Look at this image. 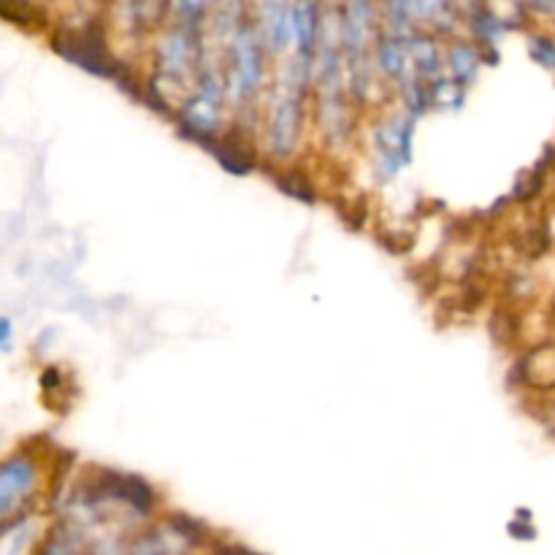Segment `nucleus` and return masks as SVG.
<instances>
[{
	"mask_svg": "<svg viewBox=\"0 0 555 555\" xmlns=\"http://www.w3.org/2000/svg\"><path fill=\"white\" fill-rule=\"evenodd\" d=\"M496 282L499 298L518 304L524 309L540 298V280L529 269H507L502 271V276H496Z\"/></svg>",
	"mask_w": 555,
	"mask_h": 555,
	"instance_id": "nucleus-8",
	"label": "nucleus"
},
{
	"mask_svg": "<svg viewBox=\"0 0 555 555\" xmlns=\"http://www.w3.org/2000/svg\"><path fill=\"white\" fill-rule=\"evenodd\" d=\"M412 119L406 114L401 117H390L374 130V157H377V168H383L388 177H393L412 155Z\"/></svg>",
	"mask_w": 555,
	"mask_h": 555,
	"instance_id": "nucleus-4",
	"label": "nucleus"
},
{
	"mask_svg": "<svg viewBox=\"0 0 555 555\" xmlns=\"http://www.w3.org/2000/svg\"><path fill=\"white\" fill-rule=\"evenodd\" d=\"M509 534H513L515 540H520V542L534 540L537 526H534V520H531V513H526V509L515 513V520L509 524Z\"/></svg>",
	"mask_w": 555,
	"mask_h": 555,
	"instance_id": "nucleus-15",
	"label": "nucleus"
},
{
	"mask_svg": "<svg viewBox=\"0 0 555 555\" xmlns=\"http://www.w3.org/2000/svg\"><path fill=\"white\" fill-rule=\"evenodd\" d=\"M537 168H540L542 173H547V177H553V173H555V144L547 146L545 155L537 160Z\"/></svg>",
	"mask_w": 555,
	"mask_h": 555,
	"instance_id": "nucleus-16",
	"label": "nucleus"
},
{
	"mask_svg": "<svg viewBox=\"0 0 555 555\" xmlns=\"http://www.w3.org/2000/svg\"><path fill=\"white\" fill-rule=\"evenodd\" d=\"M480 52L482 49L477 43L469 41H453L444 52V65L450 70V79L461 81V85H469L477 76V68H480Z\"/></svg>",
	"mask_w": 555,
	"mask_h": 555,
	"instance_id": "nucleus-9",
	"label": "nucleus"
},
{
	"mask_svg": "<svg viewBox=\"0 0 555 555\" xmlns=\"http://www.w3.org/2000/svg\"><path fill=\"white\" fill-rule=\"evenodd\" d=\"M211 152H215L217 160H220L231 173H249L258 166V155H255L253 146L242 139L238 130L222 133L220 139L211 144Z\"/></svg>",
	"mask_w": 555,
	"mask_h": 555,
	"instance_id": "nucleus-7",
	"label": "nucleus"
},
{
	"mask_svg": "<svg viewBox=\"0 0 555 555\" xmlns=\"http://www.w3.org/2000/svg\"><path fill=\"white\" fill-rule=\"evenodd\" d=\"M524 393H555V339H542L526 347L513 366Z\"/></svg>",
	"mask_w": 555,
	"mask_h": 555,
	"instance_id": "nucleus-3",
	"label": "nucleus"
},
{
	"mask_svg": "<svg viewBox=\"0 0 555 555\" xmlns=\"http://www.w3.org/2000/svg\"><path fill=\"white\" fill-rule=\"evenodd\" d=\"M526 309L513 301L496 298V304L488 312V336L499 350H518L524 341Z\"/></svg>",
	"mask_w": 555,
	"mask_h": 555,
	"instance_id": "nucleus-6",
	"label": "nucleus"
},
{
	"mask_svg": "<svg viewBox=\"0 0 555 555\" xmlns=\"http://www.w3.org/2000/svg\"><path fill=\"white\" fill-rule=\"evenodd\" d=\"M0 20L16 22V25H30L36 16H33V3L30 0H0Z\"/></svg>",
	"mask_w": 555,
	"mask_h": 555,
	"instance_id": "nucleus-14",
	"label": "nucleus"
},
{
	"mask_svg": "<svg viewBox=\"0 0 555 555\" xmlns=\"http://www.w3.org/2000/svg\"><path fill=\"white\" fill-rule=\"evenodd\" d=\"M11 336H14V325L9 318H0V352L11 347Z\"/></svg>",
	"mask_w": 555,
	"mask_h": 555,
	"instance_id": "nucleus-17",
	"label": "nucleus"
},
{
	"mask_svg": "<svg viewBox=\"0 0 555 555\" xmlns=\"http://www.w3.org/2000/svg\"><path fill=\"white\" fill-rule=\"evenodd\" d=\"M547 173H542L540 168H531V171H526L524 177L518 179V184H515V193H513V201H518L520 206H531L537 204V201L542 198V193H545L547 188Z\"/></svg>",
	"mask_w": 555,
	"mask_h": 555,
	"instance_id": "nucleus-11",
	"label": "nucleus"
},
{
	"mask_svg": "<svg viewBox=\"0 0 555 555\" xmlns=\"http://www.w3.org/2000/svg\"><path fill=\"white\" fill-rule=\"evenodd\" d=\"M507 244L524 263H540L553 249V228L547 215H526L507 233Z\"/></svg>",
	"mask_w": 555,
	"mask_h": 555,
	"instance_id": "nucleus-5",
	"label": "nucleus"
},
{
	"mask_svg": "<svg viewBox=\"0 0 555 555\" xmlns=\"http://www.w3.org/2000/svg\"><path fill=\"white\" fill-rule=\"evenodd\" d=\"M41 488V464L33 455L16 453L0 461V524L27 513Z\"/></svg>",
	"mask_w": 555,
	"mask_h": 555,
	"instance_id": "nucleus-1",
	"label": "nucleus"
},
{
	"mask_svg": "<svg viewBox=\"0 0 555 555\" xmlns=\"http://www.w3.org/2000/svg\"><path fill=\"white\" fill-rule=\"evenodd\" d=\"M276 184L282 188V193L293 195V198H298V201H307V204L318 201V184L312 182V177H309L307 171H298V168H285V171L276 177Z\"/></svg>",
	"mask_w": 555,
	"mask_h": 555,
	"instance_id": "nucleus-10",
	"label": "nucleus"
},
{
	"mask_svg": "<svg viewBox=\"0 0 555 555\" xmlns=\"http://www.w3.org/2000/svg\"><path fill=\"white\" fill-rule=\"evenodd\" d=\"M529 52L534 57L537 65H542L545 70L555 74V38L545 36V33H537L529 38Z\"/></svg>",
	"mask_w": 555,
	"mask_h": 555,
	"instance_id": "nucleus-12",
	"label": "nucleus"
},
{
	"mask_svg": "<svg viewBox=\"0 0 555 555\" xmlns=\"http://www.w3.org/2000/svg\"><path fill=\"white\" fill-rule=\"evenodd\" d=\"M211 555H260V553L247 551L244 545H215L211 547Z\"/></svg>",
	"mask_w": 555,
	"mask_h": 555,
	"instance_id": "nucleus-18",
	"label": "nucleus"
},
{
	"mask_svg": "<svg viewBox=\"0 0 555 555\" xmlns=\"http://www.w3.org/2000/svg\"><path fill=\"white\" fill-rule=\"evenodd\" d=\"M341 220H345L352 231H361L369 222V198L358 195V198L345 201V206H341Z\"/></svg>",
	"mask_w": 555,
	"mask_h": 555,
	"instance_id": "nucleus-13",
	"label": "nucleus"
},
{
	"mask_svg": "<svg viewBox=\"0 0 555 555\" xmlns=\"http://www.w3.org/2000/svg\"><path fill=\"white\" fill-rule=\"evenodd\" d=\"M54 49H57L63 57H68L70 63L92 70V74L108 76V79H119V63L108 54L106 38L98 36V33L92 30L63 33V36L54 41Z\"/></svg>",
	"mask_w": 555,
	"mask_h": 555,
	"instance_id": "nucleus-2",
	"label": "nucleus"
}]
</instances>
